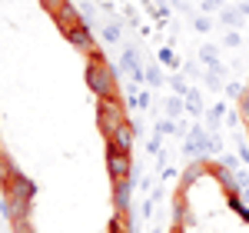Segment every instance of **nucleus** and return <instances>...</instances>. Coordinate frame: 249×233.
Returning <instances> with one entry per match:
<instances>
[{
  "label": "nucleus",
  "instance_id": "f8f14e48",
  "mask_svg": "<svg viewBox=\"0 0 249 233\" xmlns=\"http://www.w3.org/2000/svg\"><path fill=\"white\" fill-rule=\"evenodd\" d=\"M120 67L133 74V83H146V67L140 63V57H136L133 47H126V50H123V57H120Z\"/></svg>",
  "mask_w": 249,
  "mask_h": 233
},
{
  "label": "nucleus",
  "instance_id": "393cba45",
  "mask_svg": "<svg viewBox=\"0 0 249 233\" xmlns=\"http://www.w3.org/2000/svg\"><path fill=\"white\" fill-rule=\"evenodd\" d=\"M163 70H160V67H146V83H150V87H163Z\"/></svg>",
  "mask_w": 249,
  "mask_h": 233
},
{
  "label": "nucleus",
  "instance_id": "39448f33",
  "mask_svg": "<svg viewBox=\"0 0 249 233\" xmlns=\"http://www.w3.org/2000/svg\"><path fill=\"white\" fill-rule=\"evenodd\" d=\"M0 194L17 196V200H34V196H37V183H34V176H27V174H14L0 187Z\"/></svg>",
  "mask_w": 249,
  "mask_h": 233
},
{
  "label": "nucleus",
  "instance_id": "20e7f679",
  "mask_svg": "<svg viewBox=\"0 0 249 233\" xmlns=\"http://www.w3.org/2000/svg\"><path fill=\"white\" fill-rule=\"evenodd\" d=\"M34 210V200H17V196H3L0 200V216L7 223H27Z\"/></svg>",
  "mask_w": 249,
  "mask_h": 233
},
{
  "label": "nucleus",
  "instance_id": "2eb2a0df",
  "mask_svg": "<svg viewBox=\"0 0 249 233\" xmlns=\"http://www.w3.org/2000/svg\"><path fill=\"white\" fill-rule=\"evenodd\" d=\"M183 103H186V114H193V116L203 114V100H199V90H186V94H183Z\"/></svg>",
  "mask_w": 249,
  "mask_h": 233
},
{
  "label": "nucleus",
  "instance_id": "dca6fc26",
  "mask_svg": "<svg viewBox=\"0 0 249 233\" xmlns=\"http://www.w3.org/2000/svg\"><path fill=\"white\" fill-rule=\"evenodd\" d=\"M219 23L230 27V30H239L243 27V14L239 10H219Z\"/></svg>",
  "mask_w": 249,
  "mask_h": 233
},
{
  "label": "nucleus",
  "instance_id": "a19ab883",
  "mask_svg": "<svg viewBox=\"0 0 249 233\" xmlns=\"http://www.w3.org/2000/svg\"><path fill=\"white\" fill-rule=\"evenodd\" d=\"M246 130H249V127H246Z\"/></svg>",
  "mask_w": 249,
  "mask_h": 233
},
{
  "label": "nucleus",
  "instance_id": "7ed1b4c3",
  "mask_svg": "<svg viewBox=\"0 0 249 233\" xmlns=\"http://www.w3.org/2000/svg\"><path fill=\"white\" fill-rule=\"evenodd\" d=\"M107 174H110V183L113 180H130L133 176V154L116 150L113 143H107Z\"/></svg>",
  "mask_w": 249,
  "mask_h": 233
},
{
  "label": "nucleus",
  "instance_id": "c85d7f7f",
  "mask_svg": "<svg viewBox=\"0 0 249 233\" xmlns=\"http://www.w3.org/2000/svg\"><path fill=\"white\" fill-rule=\"evenodd\" d=\"M206 83H210L213 90H219V83H223V74H216V70H206Z\"/></svg>",
  "mask_w": 249,
  "mask_h": 233
},
{
  "label": "nucleus",
  "instance_id": "6e6552de",
  "mask_svg": "<svg viewBox=\"0 0 249 233\" xmlns=\"http://www.w3.org/2000/svg\"><path fill=\"white\" fill-rule=\"evenodd\" d=\"M133 187L136 180H113L110 183V203H113V210H130V200H133Z\"/></svg>",
  "mask_w": 249,
  "mask_h": 233
},
{
  "label": "nucleus",
  "instance_id": "c9c22d12",
  "mask_svg": "<svg viewBox=\"0 0 249 233\" xmlns=\"http://www.w3.org/2000/svg\"><path fill=\"white\" fill-rule=\"evenodd\" d=\"M14 233H34L30 230V220H27V223H14Z\"/></svg>",
  "mask_w": 249,
  "mask_h": 233
},
{
  "label": "nucleus",
  "instance_id": "f704fd0d",
  "mask_svg": "<svg viewBox=\"0 0 249 233\" xmlns=\"http://www.w3.org/2000/svg\"><path fill=\"white\" fill-rule=\"evenodd\" d=\"M146 147H150V154H160V147H163V136L156 134L153 140H150V143H146Z\"/></svg>",
  "mask_w": 249,
  "mask_h": 233
},
{
  "label": "nucleus",
  "instance_id": "a878e982",
  "mask_svg": "<svg viewBox=\"0 0 249 233\" xmlns=\"http://www.w3.org/2000/svg\"><path fill=\"white\" fill-rule=\"evenodd\" d=\"M193 27H196L199 34H210V30H213V20L210 17H196V20H193Z\"/></svg>",
  "mask_w": 249,
  "mask_h": 233
},
{
  "label": "nucleus",
  "instance_id": "58836bf2",
  "mask_svg": "<svg viewBox=\"0 0 249 233\" xmlns=\"http://www.w3.org/2000/svg\"><path fill=\"white\" fill-rule=\"evenodd\" d=\"M176 3H183V0H176Z\"/></svg>",
  "mask_w": 249,
  "mask_h": 233
},
{
  "label": "nucleus",
  "instance_id": "4c0bfd02",
  "mask_svg": "<svg viewBox=\"0 0 249 233\" xmlns=\"http://www.w3.org/2000/svg\"><path fill=\"white\" fill-rule=\"evenodd\" d=\"M230 3H243V0H230Z\"/></svg>",
  "mask_w": 249,
  "mask_h": 233
},
{
  "label": "nucleus",
  "instance_id": "1a4fd4ad",
  "mask_svg": "<svg viewBox=\"0 0 249 233\" xmlns=\"http://www.w3.org/2000/svg\"><path fill=\"white\" fill-rule=\"evenodd\" d=\"M63 37H67V43H70L73 50H80V54H90V50H96L93 34H90V27H87V23H77V27H73V30H67Z\"/></svg>",
  "mask_w": 249,
  "mask_h": 233
},
{
  "label": "nucleus",
  "instance_id": "e433bc0d",
  "mask_svg": "<svg viewBox=\"0 0 249 233\" xmlns=\"http://www.w3.org/2000/svg\"><path fill=\"white\" fill-rule=\"evenodd\" d=\"M166 233H186V230H183V227H176V223H173V227H170V230H166Z\"/></svg>",
  "mask_w": 249,
  "mask_h": 233
},
{
  "label": "nucleus",
  "instance_id": "f257e3e1",
  "mask_svg": "<svg viewBox=\"0 0 249 233\" xmlns=\"http://www.w3.org/2000/svg\"><path fill=\"white\" fill-rule=\"evenodd\" d=\"M120 67H113L110 60L103 57V50L96 47L87 54V67H83V80H87V90L93 94L96 100H107V97H120Z\"/></svg>",
  "mask_w": 249,
  "mask_h": 233
},
{
  "label": "nucleus",
  "instance_id": "9b49d317",
  "mask_svg": "<svg viewBox=\"0 0 249 233\" xmlns=\"http://www.w3.org/2000/svg\"><path fill=\"white\" fill-rule=\"evenodd\" d=\"M206 170H210V160H206V156H199V160H190V167L179 174V187H176V190H186V194H190V187H193V183H196V180H199L203 174H206Z\"/></svg>",
  "mask_w": 249,
  "mask_h": 233
},
{
  "label": "nucleus",
  "instance_id": "bb28decb",
  "mask_svg": "<svg viewBox=\"0 0 249 233\" xmlns=\"http://www.w3.org/2000/svg\"><path fill=\"white\" fill-rule=\"evenodd\" d=\"M170 87L176 90V94H179V97H183V94L190 90V87H186V80H183V77H170Z\"/></svg>",
  "mask_w": 249,
  "mask_h": 233
},
{
  "label": "nucleus",
  "instance_id": "cd10ccee",
  "mask_svg": "<svg viewBox=\"0 0 249 233\" xmlns=\"http://www.w3.org/2000/svg\"><path fill=\"white\" fill-rule=\"evenodd\" d=\"M223 43H226V47H239V43H243V40H239V30H226Z\"/></svg>",
  "mask_w": 249,
  "mask_h": 233
},
{
  "label": "nucleus",
  "instance_id": "9d476101",
  "mask_svg": "<svg viewBox=\"0 0 249 233\" xmlns=\"http://www.w3.org/2000/svg\"><path fill=\"white\" fill-rule=\"evenodd\" d=\"M186 190H176V200H173V223H176V227H183V230H190L193 223H196V220H193V210H190V200H186Z\"/></svg>",
  "mask_w": 249,
  "mask_h": 233
},
{
  "label": "nucleus",
  "instance_id": "f03ea898",
  "mask_svg": "<svg viewBox=\"0 0 249 233\" xmlns=\"http://www.w3.org/2000/svg\"><path fill=\"white\" fill-rule=\"evenodd\" d=\"M130 116H126V103L120 97H107V100H96V127H100V134L103 140H110L113 130L120 123H126Z\"/></svg>",
  "mask_w": 249,
  "mask_h": 233
},
{
  "label": "nucleus",
  "instance_id": "a211bd4d",
  "mask_svg": "<svg viewBox=\"0 0 249 233\" xmlns=\"http://www.w3.org/2000/svg\"><path fill=\"white\" fill-rule=\"evenodd\" d=\"M156 60H160V63H163V67H170V70H176V67H179V57H176V54H173L170 47H163V50H160V54H156Z\"/></svg>",
  "mask_w": 249,
  "mask_h": 233
},
{
  "label": "nucleus",
  "instance_id": "aec40b11",
  "mask_svg": "<svg viewBox=\"0 0 249 233\" xmlns=\"http://www.w3.org/2000/svg\"><path fill=\"white\" fill-rule=\"evenodd\" d=\"M156 134H160V136L179 134V123H176V120H173V116H166V120H160V123H156Z\"/></svg>",
  "mask_w": 249,
  "mask_h": 233
},
{
  "label": "nucleus",
  "instance_id": "5701e85b",
  "mask_svg": "<svg viewBox=\"0 0 249 233\" xmlns=\"http://www.w3.org/2000/svg\"><path fill=\"white\" fill-rule=\"evenodd\" d=\"M199 60H203L206 67H216V63H219V57H216V47H213V43H206V47L199 50Z\"/></svg>",
  "mask_w": 249,
  "mask_h": 233
},
{
  "label": "nucleus",
  "instance_id": "423d86ee",
  "mask_svg": "<svg viewBox=\"0 0 249 233\" xmlns=\"http://www.w3.org/2000/svg\"><path fill=\"white\" fill-rule=\"evenodd\" d=\"M50 17H53V23H57L60 34H67V30H73L77 23H83V14H80V7H73L70 0H63L57 10L50 14Z\"/></svg>",
  "mask_w": 249,
  "mask_h": 233
},
{
  "label": "nucleus",
  "instance_id": "72a5a7b5",
  "mask_svg": "<svg viewBox=\"0 0 249 233\" xmlns=\"http://www.w3.org/2000/svg\"><path fill=\"white\" fill-rule=\"evenodd\" d=\"M219 163H223V167H230V170H236V167H239V160H236V156H219Z\"/></svg>",
  "mask_w": 249,
  "mask_h": 233
},
{
  "label": "nucleus",
  "instance_id": "6ab92c4d",
  "mask_svg": "<svg viewBox=\"0 0 249 233\" xmlns=\"http://www.w3.org/2000/svg\"><path fill=\"white\" fill-rule=\"evenodd\" d=\"M183 110H186L183 97H166V116H173V120H176V116L183 114Z\"/></svg>",
  "mask_w": 249,
  "mask_h": 233
},
{
  "label": "nucleus",
  "instance_id": "c756f323",
  "mask_svg": "<svg viewBox=\"0 0 249 233\" xmlns=\"http://www.w3.org/2000/svg\"><path fill=\"white\" fill-rule=\"evenodd\" d=\"M236 140H239V160L249 167V150H246V140H243V134H236Z\"/></svg>",
  "mask_w": 249,
  "mask_h": 233
},
{
  "label": "nucleus",
  "instance_id": "ddd939ff",
  "mask_svg": "<svg viewBox=\"0 0 249 233\" xmlns=\"http://www.w3.org/2000/svg\"><path fill=\"white\" fill-rule=\"evenodd\" d=\"M110 233H133L130 210H113V216H110Z\"/></svg>",
  "mask_w": 249,
  "mask_h": 233
},
{
  "label": "nucleus",
  "instance_id": "f3484780",
  "mask_svg": "<svg viewBox=\"0 0 249 233\" xmlns=\"http://www.w3.org/2000/svg\"><path fill=\"white\" fill-rule=\"evenodd\" d=\"M223 116H226V107H223V103H216V107H213L210 114H206V127H210V130H216Z\"/></svg>",
  "mask_w": 249,
  "mask_h": 233
},
{
  "label": "nucleus",
  "instance_id": "2f4dec72",
  "mask_svg": "<svg viewBox=\"0 0 249 233\" xmlns=\"http://www.w3.org/2000/svg\"><path fill=\"white\" fill-rule=\"evenodd\" d=\"M203 10L213 14V10H223V0H203Z\"/></svg>",
  "mask_w": 249,
  "mask_h": 233
},
{
  "label": "nucleus",
  "instance_id": "4468645a",
  "mask_svg": "<svg viewBox=\"0 0 249 233\" xmlns=\"http://www.w3.org/2000/svg\"><path fill=\"white\" fill-rule=\"evenodd\" d=\"M14 174H20L17 163H14V156H10L7 150H3V147H0V187H3V183H7V180H10Z\"/></svg>",
  "mask_w": 249,
  "mask_h": 233
},
{
  "label": "nucleus",
  "instance_id": "412c9836",
  "mask_svg": "<svg viewBox=\"0 0 249 233\" xmlns=\"http://www.w3.org/2000/svg\"><path fill=\"white\" fill-rule=\"evenodd\" d=\"M236 110H239V116H243V123L249 127V83H246V90H243V97L236 100Z\"/></svg>",
  "mask_w": 249,
  "mask_h": 233
},
{
  "label": "nucleus",
  "instance_id": "4be33fe9",
  "mask_svg": "<svg viewBox=\"0 0 249 233\" xmlns=\"http://www.w3.org/2000/svg\"><path fill=\"white\" fill-rule=\"evenodd\" d=\"M100 37L107 40V43H116V40H120V23H103Z\"/></svg>",
  "mask_w": 249,
  "mask_h": 233
},
{
  "label": "nucleus",
  "instance_id": "0eeeda50",
  "mask_svg": "<svg viewBox=\"0 0 249 233\" xmlns=\"http://www.w3.org/2000/svg\"><path fill=\"white\" fill-rule=\"evenodd\" d=\"M136 136H140V127H136L133 120H126V123H120V127L113 130V136H110L107 143H113L116 150H126V154H133Z\"/></svg>",
  "mask_w": 249,
  "mask_h": 233
},
{
  "label": "nucleus",
  "instance_id": "ea45409f",
  "mask_svg": "<svg viewBox=\"0 0 249 233\" xmlns=\"http://www.w3.org/2000/svg\"><path fill=\"white\" fill-rule=\"evenodd\" d=\"M153 233H160V230H153Z\"/></svg>",
  "mask_w": 249,
  "mask_h": 233
},
{
  "label": "nucleus",
  "instance_id": "b1692460",
  "mask_svg": "<svg viewBox=\"0 0 249 233\" xmlns=\"http://www.w3.org/2000/svg\"><path fill=\"white\" fill-rule=\"evenodd\" d=\"M130 107H140V110H146L150 107V94L146 90H140V94H130V100H126Z\"/></svg>",
  "mask_w": 249,
  "mask_h": 233
},
{
  "label": "nucleus",
  "instance_id": "7c9ffc66",
  "mask_svg": "<svg viewBox=\"0 0 249 233\" xmlns=\"http://www.w3.org/2000/svg\"><path fill=\"white\" fill-rule=\"evenodd\" d=\"M243 90H246V87H243V83H226V94H230V97H243Z\"/></svg>",
  "mask_w": 249,
  "mask_h": 233
},
{
  "label": "nucleus",
  "instance_id": "473e14b6",
  "mask_svg": "<svg viewBox=\"0 0 249 233\" xmlns=\"http://www.w3.org/2000/svg\"><path fill=\"white\" fill-rule=\"evenodd\" d=\"M60 3H63V0H40V7H43L47 14H53V10L60 7Z\"/></svg>",
  "mask_w": 249,
  "mask_h": 233
}]
</instances>
